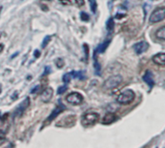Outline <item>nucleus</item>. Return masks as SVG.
I'll return each mask as SVG.
<instances>
[{
  "label": "nucleus",
  "mask_w": 165,
  "mask_h": 148,
  "mask_svg": "<svg viewBox=\"0 0 165 148\" xmlns=\"http://www.w3.org/2000/svg\"><path fill=\"white\" fill-rule=\"evenodd\" d=\"M67 90H68V86H67V84L63 85V86H60L57 90V94L58 95H62V94H64L66 92Z\"/></svg>",
  "instance_id": "5701e85b"
},
{
  "label": "nucleus",
  "mask_w": 165,
  "mask_h": 148,
  "mask_svg": "<svg viewBox=\"0 0 165 148\" xmlns=\"http://www.w3.org/2000/svg\"><path fill=\"white\" fill-rule=\"evenodd\" d=\"M52 96H53V89L51 87H47L41 93L40 99L43 103H48L52 99Z\"/></svg>",
  "instance_id": "1a4fd4ad"
},
{
  "label": "nucleus",
  "mask_w": 165,
  "mask_h": 148,
  "mask_svg": "<svg viewBox=\"0 0 165 148\" xmlns=\"http://www.w3.org/2000/svg\"><path fill=\"white\" fill-rule=\"evenodd\" d=\"M88 1H89V3H90L91 11L95 14L96 12H97V7H98V5H97V1H96V0H88Z\"/></svg>",
  "instance_id": "a211bd4d"
},
{
  "label": "nucleus",
  "mask_w": 165,
  "mask_h": 148,
  "mask_svg": "<svg viewBox=\"0 0 165 148\" xmlns=\"http://www.w3.org/2000/svg\"><path fill=\"white\" fill-rule=\"evenodd\" d=\"M59 1H61L64 5H69L70 4V0H59Z\"/></svg>",
  "instance_id": "c85d7f7f"
},
{
  "label": "nucleus",
  "mask_w": 165,
  "mask_h": 148,
  "mask_svg": "<svg viewBox=\"0 0 165 148\" xmlns=\"http://www.w3.org/2000/svg\"><path fill=\"white\" fill-rule=\"evenodd\" d=\"M123 81V77L122 76L120 75H116V76H112L110 77H108L107 80L105 81L103 86L105 87L106 89H113V88H116L118 85L122 82Z\"/></svg>",
  "instance_id": "39448f33"
},
{
  "label": "nucleus",
  "mask_w": 165,
  "mask_h": 148,
  "mask_svg": "<svg viewBox=\"0 0 165 148\" xmlns=\"http://www.w3.org/2000/svg\"><path fill=\"white\" fill-rule=\"evenodd\" d=\"M17 54H18V52H17V53H15V54H13V55H12V58H14L15 56H17Z\"/></svg>",
  "instance_id": "72a5a7b5"
},
{
  "label": "nucleus",
  "mask_w": 165,
  "mask_h": 148,
  "mask_svg": "<svg viewBox=\"0 0 165 148\" xmlns=\"http://www.w3.org/2000/svg\"><path fill=\"white\" fill-rule=\"evenodd\" d=\"M70 74H71V76L74 77V78H78V80H84L85 78V76H84V72L83 71H79V72L73 71V72H70Z\"/></svg>",
  "instance_id": "2eb2a0df"
},
{
  "label": "nucleus",
  "mask_w": 165,
  "mask_h": 148,
  "mask_svg": "<svg viewBox=\"0 0 165 148\" xmlns=\"http://www.w3.org/2000/svg\"><path fill=\"white\" fill-rule=\"evenodd\" d=\"M135 98V93L131 89H127L123 91L122 93H120L117 97V102L121 105H128L133 102Z\"/></svg>",
  "instance_id": "f257e3e1"
},
{
  "label": "nucleus",
  "mask_w": 165,
  "mask_h": 148,
  "mask_svg": "<svg viewBox=\"0 0 165 148\" xmlns=\"http://www.w3.org/2000/svg\"><path fill=\"white\" fill-rule=\"evenodd\" d=\"M165 18V7H158L153 13L151 14L150 17V22L151 23H157L159 21H162Z\"/></svg>",
  "instance_id": "7ed1b4c3"
},
{
  "label": "nucleus",
  "mask_w": 165,
  "mask_h": 148,
  "mask_svg": "<svg viewBox=\"0 0 165 148\" xmlns=\"http://www.w3.org/2000/svg\"><path fill=\"white\" fill-rule=\"evenodd\" d=\"M41 8L43 9L44 11H47V10H48V8H47V6H45V5H43V4L41 5Z\"/></svg>",
  "instance_id": "7c9ffc66"
},
{
  "label": "nucleus",
  "mask_w": 165,
  "mask_h": 148,
  "mask_svg": "<svg viewBox=\"0 0 165 148\" xmlns=\"http://www.w3.org/2000/svg\"><path fill=\"white\" fill-rule=\"evenodd\" d=\"M143 81L150 86V88L151 89L153 87V85H154V81H153V74H152V72L147 71V72L145 73V75L143 76Z\"/></svg>",
  "instance_id": "f8f14e48"
},
{
  "label": "nucleus",
  "mask_w": 165,
  "mask_h": 148,
  "mask_svg": "<svg viewBox=\"0 0 165 148\" xmlns=\"http://www.w3.org/2000/svg\"><path fill=\"white\" fill-rule=\"evenodd\" d=\"M0 92H1V88H0Z\"/></svg>",
  "instance_id": "4c0bfd02"
},
{
  "label": "nucleus",
  "mask_w": 165,
  "mask_h": 148,
  "mask_svg": "<svg viewBox=\"0 0 165 148\" xmlns=\"http://www.w3.org/2000/svg\"><path fill=\"white\" fill-rule=\"evenodd\" d=\"M0 116H1V114H0Z\"/></svg>",
  "instance_id": "58836bf2"
},
{
  "label": "nucleus",
  "mask_w": 165,
  "mask_h": 148,
  "mask_svg": "<svg viewBox=\"0 0 165 148\" xmlns=\"http://www.w3.org/2000/svg\"><path fill=\"white\" fill-rule=\"evenodd\" d=\"M116 120H117V116L114 113H112V112H108V113L104 115V117L101 120V123H102L103 125H109L111 123L115 122Z\"/></svg>",
  "instance_id": "9b49d317"
},
{
  "label": "nucleus",
  "mask_w": 165,
  "mask_h": 148,
  "mask_svg": "<svg viewBox=\"0 0 165 148\" xmlns=\"http://www.w3.org/2000/svg\"><path fill=\"white\" fill-rule=\"evenodd\" d=\"M49 72H50V67H46L45 68V73H44V75L49 74Z\"/></svg>",
  "instance_id": "c756f323"
},
{
  "label": "nucleus",
  "mask_w": 165,
  "mask_h": 148,
  "mask_svg": "<svg viewBox=\"0 0 165 148\" xmlns=\"http://www.w3.org/2000/svg\"><path fill=\"white\" fill-rule=\"evenodd\" d=\"M153 63H156L157 65L159 66H165V53H157L153 57Z\"/></svg>",
  "instance_id": "ddd939ff"
},
{
  "label": "nucleus",
  "mask_w": 165,
  "mask_h": 148,
  "mask_svg": "<svg viewBox=\"0 0 165 148\" xmlns=\"http://www.w3.org/2000/svg\"><path fill=\"white\" fill-rule=\"evenodd\" d=\"M126 17V15H120V14L116 15V17H117V18H119V17Z\"/></svg>",
  "instance_id": "2f4dec72"
},
{
  "label": "nucleus",
  "mask_w": 165,
  "mask_h": 148,
  "mask_svg": "<svg viewBox=\"0 0 165 148\" xmlns=\"http://www.w3.org/2000/svg\"><path fill=\"white\" fill-rule=\"evenodd\" d=\"M7 116H8V114H7V113H6V114H5L4 116H3V118H2V120H5V118H6V117H7Z\"/></svg>",
  "instance_id": "f704fd0d"
},
{
  "label": "nucleus",
  "mask_w": 165,
  "mask_h": 148,
  "mask_svg": "<svg viewBox=\"0 0 165 148\" xmlns=\"http://www.w3.org/2000/svg\"><path fill=\"white\" fill-rule=\"evenodd\" d=\"M95 58V65H94V67H95V71H96V75H98V76H99L100 75V65L99 64V62H98V60H97V58H96V56H94Z\"/></svg>",
  "instance_id": "6ab92c4d"
},
{
  "label": "nucleus",
  "mask_w": 165,
  "mask_h": 148,
  "mask_svg": "<svg viewBox=\"0 0 165 148\" xmlns=\"http://www.w3.org/2000/svg\"><path fill=\"white\" fill-rule=\"evenodd\" d=\"M71 77H73V76H71V74H70V73H67V74H65V75L63 76L62 80L67 84V83H69L70 81V78H71Z\"/></svg>",
  "instance_id": "aec40b11"
},
{
  "label": "nucleus",
  "mask_w": 165,
  "mask_h": 148,
  "mask_svg": "<svg viewBox=\"0 0 165 148\" xmlns=\"http://www.w3.org/2000/svg\"><path fill=\"white\" fill-rule=\"evenodd\" d=\"M3 48H4V45H2V44H1V45H0V52L3 51Z\"/></svg>",
  "instance_id": "473e14b6"
},
{
  "label": "nucleus",
  "mask_w": 165,
  "mask_h": 148,
  "mask_svg": "<svg viewBox=\"0 0 165 148\" xmlns=\"http://www.w3.org/2000/svg\"><path fill=\"white\" fill-rule=\"evenodd\" d=\"M40 88H41V86H40V85H36V86L31 90V94H35L36 92H38V91L40 90Z\"/></svg>",
  "instance_id": "a878e982"
},
{
  "label": "nucleus",
  "mask_w": 165,
  "mask_h": 148,
  "mask_svg": "<svg viewBox=\"0 0 165 148\" xmlns=\"http://www.w3.org/2000/svg\"><path fill=\"white\" fill-rule=\"evenodd\" d=\"M76 121V116L75 115H68L63 117L62 119H60L58 122H56V127L60 128H70L73 127Z\"/></svg>",
  "instance_id": "20e7f679"
},
{
  "label": "nucleus",
  "mask_w": 165,
  "mask_h": 148,
  "mask_svg": "<svg viewBox=\"0 0 165 148\" xmlns=\"http://www.w3.org/2000/svg\"><path fill=\"white\" fill-rule=\"evenodd\" d=\"M83 48H84V53H85V61H88V58H89V46L87 44H84L83 45Z\"/></svg>",
  "instance_id": "412c9836"
},
{
  "label": "nucleus",
  "mask_w": 165,
  "mask_h": 148,
  "mask_svg": "<svg viewBox=\"0 0 165 148\" xmlns=\"http://www.w3.org/2000/svg\"><path fill=\"white\" fill-rule=\"evenodd\" d=\"M106 29H107L108 32H112L113 29H114V19H113V17H110L106 22Z\"/></svg>",
  "instance_id": "f3484780"
},
{
  "label": "nucleus",
  "mask_w": 165,
  "mask_h": 148,
  "mask_svg": "<svg viewBox=\"0 0 165 148\" xmlns=\"http://www.w3.org/2000/svg\"><path fill=\"white\" fill-rule=\"evenodd\" d=\"M1 9H2V7H0V12H1Z\"/></svg>",
  "instance_id": "c9c22d12"
},
{
  "label": "nucleus",
  "mask_w": 165,
  "mask_h": 148,
  "mask_svg": "<svg viewBox=\"0 0 165 148\" xmlns=\"http://www.w3.org/2000/svg\"><path fill=\"white\" fill-rule=\"evenodd\" d=\"M67 102L70 104V105H74V106H77V105H80L83 102L84 98L80 93L78 92H71L70 93L68 96L66 97Z\"/></svg>",
  "instance_id": "423d86ee"
},
{
  "label": "nucleus",
  "mask_w": 165,
  "mask_h": 148,
  "mask_svg": "<svg viewBox=\"0 0 165 148\" xmlns=\"http://www.w3.org/2000/svg\"><path fill=\"white\" fill-rule=\"evenodd\" d=\"M29 105H30V99H29V97H27L26 99H25L24 101H22L17 106V107L15 110V111H14V117H20L21 115L23 114V112H24L25 110H26V108L29 106Z\"/></svg>",
  "instance_id": "0eeeda50"
},
{
  "label": "nucleus",
  "mask_w": 165,
  "mask_h": 148,
  "mask_svg": "<svg viewBox=\"0 0 165 148\" xmlns=\"http://www.w3.org/2000/svg\"><path fill=\"white\" fill-rule=\"evenodd\" d=\"M109 44H110V40H106V41H104L102 44H100L99 47L96 48V52H98V53H102L105 51V50L107 48V47L109 46Z\"/></svg>",
  "instance_id": "4468645a"
},
{
  "label": "nucleus",
  "mask_w": 165,
  "mask_h": 148,
  "mask_svg": "<svg viewBox=\"0 0 165 148\" xmlns=\"http://www.w3.org/2000/svg\"><path fill=\"white\" fill-rule=\"evenodd\" d=\"M40 55H41V52H40V51L36 50V51H34V57H35V58H39V57H40Z\"/></svg>",
  "instance_id": "bb28decb"
},
{
  "label": "nucleus",
  "mask_w": 165,
  "mask_h": 148,
  "mask_svg": "<svg viewBox=\"0 0 165 148\" xmlns=\"http://www.w3.org/2000/svg\"><path fill=\"white\" fill-rule=\"evenodd\" d=\"M50 40H51V37H50L49 35L46 36L45 39H44V41H43V44H42V47H43V48H45V47L47 46V44L50 42Z\"/></svg>",
  "instance_id": "4be33fe9"
},
{
  "label": "nucleus",
  "mask_w": 165,
  "mask_h": 148,
  "mask_svg": "<svg viewBox=\"0 0 165 148\" xmlns=\"http://www.w3.org/2000/svg\"><path fill=\"white\" fill-rule=\"evenodd\" d=\"M157 37L160 40L165 41V26H162L157 31Z\"/></svg>",
  "instance_id": "dca6fc26"
},
{
  "label": "nucleus",
  "mask_w": 165,
  "mask_h": 148,
  "mask_svg": "<svg viewBox=\"0 0 165 148\" xmlns=\"http://www.w3.org/2000/svg\"><path fill=\"white\" fill-rule=\"evenodd\" d=\"M75 2H76L77 6H79V7H81V6L84 5V0H75Z\"/></svg>",
  "instance_id": "cd10ccee"
},
{
  "label": "nucleus",
  "mask_w": 165,
  "mask_h": 148,
  "mask_svg": "<svg viewBox=\"0 0 165 148\" xmlns=\"http://www.w3.org/2000/svg\"><path fill=\"white\" fill-rule=\"evenodd\" d=\"M64 110H66V106H64V105H58V106L53 110V111L51 112V114L48 116V118L46 120L45 124H48V123H50L52 120H53V119L56 118L58 115L60 114V113H61V112H62ZM45 124H44V125H45Z\"/></svg>",
  "instance_id": "6e6552de"
},
{
  "label": "nucleus",
  "mask_w": 165,
  "mask_h": 148,
  "mask_svg": "<svg viewBox=\"0 0 165 148\" xmlns=\"http://www.w3.org/2000/svg\"><path fill=\"white\" fill-rule=\"evenodd\" d=\"M55 64H56V66H57L59 69H60V68H63L64 67V60H63L62 58H58V59H56V61H55Z\"/></svg>",
  "instance_id": "393cba45"
},
{
  "label": "nucleus",
  "mask_w": 165,
  "mask_h": 148,
  "mask_svg": "<svg viewBox=\"0 0 165 148\" xmlns=\"http://www.w3.org/2000/svg\"><path fill=\"white\" fill-rule=\"evenodd\" d=\"M99 115L97 112H87L81 117V124L83 127H92L99 121Z\"/></svg>",
  "instance_id": "f03ea898"
},
{
  "label": "nucleus",
  "mask_w": 165,
  "mask_h": 148,
  "mask_svg": "<svg viewBox=\"0 0 165 148\" xmlns=\"http://www.w3.org/2000/svg\"><path fill=\"white\" fill-rule=\"evenodd\" d=\"M80 18H81V21H89L90 19V17H89V15L85 12H81L80 13Z\"/></svg>",
  "instance_id": "b1692460"
},
{
  "label": "nucleus",
  "mask_w": 165,
  "mask_h": 148,
  "mask_svg": "<svg viewBox=\"0 0 165 148\" xmlns=\"http://www.w3.org/2000/svg\"><path fill=\"white\" fill-rule=\"evenodd\" d=\"M46 1H51V0H46Z\"/></svg>",
  "instance_id": "e433bc0d"
},
{
  "label": "nucleus",
  "mask_w": 165,
  "mask_h": 148,
  "mask_svg": "<svg viewBox=\"0 0 165 148\" xmlns=\"http://www.w3.org/2000/svg\"><path fill=\"white\" fill-rule=\"evenodd\" d=\"M133 48H134V51L137 54H141L149 48V44L145 41H141V42H138L137 44H135L133 46Z\"/></svg>",
  "instance_id": "9d476101"
}]
</instances>
